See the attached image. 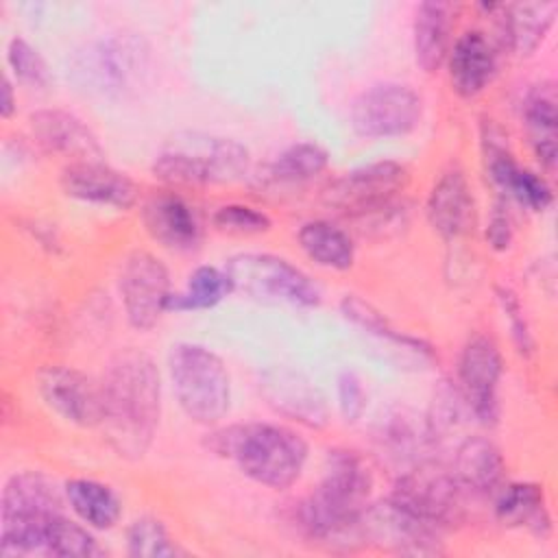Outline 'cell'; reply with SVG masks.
Returning <instances> with one entry per match:
<instances>
[{
    "mask_svg": "<svg viewBox=\"0 0 558 558\" xmlns=\"http://www.w3.org/2000/svg\"><path fill=\"white\" fill-rule=\"evenodd\" d=\"M100 429L109 447L140 460L153 445L161 418V373L140 349L118 351L100 377Z\"/></svg>",
    "mask_w": 558,
    "mask_h": 558,
    "instance_id": "1",
    "label": "cell"
},
{
    "mask_svg": "<svg viewBox=\"0 0 558 558\" xmlns=\"http://www.w3.org/2000/svg\"><path fill=\"white\" fill-rule=\"evenodd\" d=\"M373 490L366 460L347 447L329 449L318 486L296 504V525L314 543L347 547L362 543L360 519Z\"/></svg>",
    "mask_w": 558,
    "mask_h": 558,
    "instance_id": "2",
    "label": "cell"
},
{
    "mask_svg": "<svg viewBox=\"0 0 558 558\" xmlns=\"http://www.w3.org/2000/svg\"><path fill=\"white\" fill-rule=\"evenodd\" d=\"M207 449L231 460L242 475L272 488H290L305 471L310 447L292 427L281 423H233L207 434Z\"/></svg>",
    "mask_w": 558,
    "mask_h": 558,
    "instance_id": "3",
    "label": "cell"
},
{
    "mask_svg": "<svg viewBox=\"0 0 558 558\" xmlns=\"http://www.w3.org/2000/svg\"><path fill=\"white\" fill-rule=\"evenodd\" d=\"M65 495L41 471L13 473L0 497L2 556H46L50 521L63 512Z\"/></svg>",
    "mask_w": 558,
    "mask_h": 558,
    "instance_id": "4",
    "label": "cell"
},
{
    "mask_svg": "<svg viewBox=\"0 0 558 558\" xmlns=\"http://www.w3.org/2000/svg\"><path fill=\"white\" fill-rule=\"evenodd\" d=\"M251 153L233 137L211 133H177L157 153L150 170L168 185H216L244 179Z\"/></svg>",
    "mask_w": 558,
    "mask_h": 558,
    "instance_id": "5",
    "label": "cell"
},
{
    "mask_svg": "<svg viewBox=\"0 0 558 558\" xmlns=\"http://www.w3.org/2000/svg\"><path fill=\"white\" fill-rule=\"evenodd\" d=\"M168 377L181 412L198 425L216 427L231 408V375L225 360L205 344L174 342Z\"/></svg>",
    "mask_w": 558,
    "mask_h": 558,
    "instance_id": "6",
    "label": "cell"
},
{
    "mask_svg": "<svg viewBox=\"0 0 558 558\" xmlns=\"http://www.w3.org/2000/svg\"><path fill=\"white\" fill-rule=\"evenodd\" d=\"M235 292L264 303L316 307L323 301L320 286L296 264L275 253H238L225 264Z\"/></svg>",
    "mask_w": 558,
    "mask_h": 558,
    "instance_id": "7",
    "label": "cell"
},
{
    "mask_svg": "<svg viewBox=\"0 0 558 558\" xmlns=\"http://www.w3.org/2000/svg\"><path fill=\"white\" fill-rule=\"evenodd\" d=\"M408 181L410 172L403 163L388 159L373 161L333 179L325 187L323 201L327 207L362 220L395 205Z\"/></svg>",
    "mask_w": 558,
    "mask_h": 558,
    "instance_id": "8",
    "label": "cell"
},
{
    "mask_svg": "<svg viewBox=\"0 0 558 558\" xmlns=\"http://www.w3.org/2000/svg\"><path fill=\"white\" fill-rule=\"evenodd\" d=\"M390 499L421 521L447 532L464 519L466 490L451 471L436 464H416L397 477Z\"/></svg>",
    "mask_w": 558,
    "mask_h": 558,
    "instance_id": "9",
    "label": "cell"
},
{
    "mask_svg": "<svg viewBox=\"0 0 558 558\" xmlns=\"http://www.w3.org/2000/svg\"><path fill=\"white\" fill-rule=\"evenodd\" d=\"M423 118V98L412 85L384 81L366 87L351 102L349 120L364 140H388L412 133Z\"/></svg>",
    "mask_w": 558,
    "mask_h": 558,
    "instance_id": "10",
    "label": "cell"
},
{
    "mask_svg": "<svg viewBox=\"0 0 558 558\" xmlns=\"http://www.w3.org/2000/svg\"><path fill=\"white\" fill-rule=\"evenodd\" d=\"M146 59L148 50L142 37L111 33L78 52L74 70L83 85L102 96H113L124 92L140 76Z\"/></svg>",
    "mask_w": 558,
    "mask_h": 558,
    "instance_id": "11",
    "label": "cell"
},
{
    "mask_svg": "<svg viewBox=\"0 0 558 558\" xmlns=\"http://www.w3.org/2000/svg\"><path fill=\"white\" fill-rule=\"evenodd\" d=\"M118 292L129 325L137 331L153 329L166 312L172 294L166 264L150 251H131L118 275Z\"/></svg>",
    "mask_w": 558,
    "mask_h": 558,
    "instance_id": "12",
    "label": "cell"
},
{
    "mask_svg": "<svg viewBox=\"0 0 558 558\" xmlns=\"http://www.w3.org/2000/svg\"><path fill=\"white\" fill-rule=\"evenodd\" d=\"M504 357L486 333H473L458 355V392L473 418L486 427L499 418V381Z\"/></svg>",
    "mask_w": 558,
    "mask_h": 558,
    "instance_id": "13",
    "label": "cell"
},
{
    "mask_svg": "<svg viewBox=\"0 0 558 558\" xmlns=\"http://www.w3.org/2000/svg\"><path fill=\"white\" fill-rule=\"evenodd\" d=\"M442 530L421 521L390 497L368 504L360 519L362 543H371L395 554L436 556L442 551Z\"/></svg>",
    "mask_w": 558,
    "mask_h": 558,
    "instance_id": "14",
    "label": "cell"
},
{
    "mask_svg": "<svg viewBox=\"0 0 558 558\" xmlns=\"http://www.w3.org/2000/svg\"><path fill=\"white\" fill-rule=\"evenodd\" d=\"M37 392L61 421L76 427L100 425V381L87 373L65 364H48L37 373Z\"/></svg>",
    "mask_w": 558,
    "mask_h": 558,
    "instance_id": "15",
    "label": "cell"
},
{
    "mask_svg": "<svg viewBox=\"0 0 558 558\" xmlns=\"http://www.w3.org/2000/svg\"><path fill=\"white\" fill-rule=\"evenodd\" d=\"M482 146L486 172L504 196L536 214L545 211L551 205L554 192L547 179L538 172L521 168L514 161L501 131L490 120L482 126Z\"/></svg>",
    "mask_w": 558,
    "mask_h": 558,
    "instance_id": "16",
    "label": "cell"
},
{
    "mask_svg": "<svg viewBox=\"0 0 558 558\" xmlns=\"http://www.w3.org/2000/svg\"><path fill=\"white\" fill-rule=\"evenodd\" d=\"M59 185L70 198L89 205L113 207L120 211L131 209L140 196L137 183L102 159H81L65 163L59 174Z\"/></svg>",
    "mask_w": 558,
    "mask_h": 558,
    "instance_id": "17",
    "label": "cell"
},
{
    "mask_svg": "<svg viewBox=\"0 0 558 558\" xmlns=\"http://www.w3.org/2000/svg\"><path fill=\"white\" fill-rule=\"evenodd\" d=\"M259 392L266 403L281 416L307 425L323 427L329 421V410L323 392L301 373L275 366L264 371L259 379Z\"/></svg>",
    "mask_w": 558,
    "mask_h": 558,
    "instance_id": "18",
    "label": "cell"
},
{
    "mask_svg": "<svg viewBox=\"0 0 558 558\" xmlns=\"http://www.w3.org/2000/svg\"><path fill=\"white\" fill-rule=\"evenodd\" d=\"M146 233L168 251L192 253L203 240V225L196 209L174 192L153 194L142 207Z\"/></svg>",
    "mask_w": 558,
    "mask_h": 558,
    "instance_id": "19",
    "label": "cell"
},
{
    "mask_svg": "<svg viewBox=\"0 0 558 558\" xmlns=\"http://www.w3.org/2000/svg\"><path fill=\"white\" fill-rule=\"evenodd\" d=\"M33 140L52 155H63L72 161L102 159V146L94 131L72 111L37 109L28 116Z\"/></svg>",
    "mask_w": 558,
    "mask_h": 558,
    "instance_id": "20",
    "label": "cell"
},
{
    "mask_svg": "<svg viewBox=\"0 0 558 558\" xmlns=\"http://www.w3.org/2000/svg\"><path fill=\"white\" fill-rule=\"evenodd\" d=\"M445 63L451 89L460 98H475L497 74V50L484 31L471 28L453 39Z\"/></svg>",
    "mask_w": 558,
    "mask_h": 558,
    "instance_id": "21",
    "label": "cell"
},
{
    "mask_svg": "<svg viewBox=\"0 0 558 558\" xmlns=\"http://www.w3.org/2000/svg\"><path fill=\"white\" fill-rule=\"evenodd\" d=\"M425 216L429 227L442 240H456L466 231L473 216V192L460 166H447L432 183L425 201Z\"/></svg>",
    "mask_w": 558,
    "mask_h": 558,
    "instance_id": "22",
    "label": "cell"
},
{
    "mask_svg": "<svg viewBox=\"0 0 558 558\" xmlns=\"http://www.w3.org/2000/svg\"><path fill=\"white\" fill-rule=\"evenodd\" d=\"M456 4L451 2H418L412 20V50L416 65L432 74L440 70L453 44Z\"/></svg>",
    "mask_w": 558,
    "mask_h": 558,
    "instance_id": "23",
    "label": "cell"
},
{
    "mask_svg": "<svg viewBox=\"0 0 558 558\" xmlns=\"http://www.w3.org/2000/svg\"><path fill=\"white\" fill-rule=\"evenodd\" d=\"M451 473L466 495L486 497L495 495L504 486L506 462L493 440L484 436H469L456 449Z\"/></svg>",
    "mask_w": 558,
    "mask_h": 558,
    "instance_id": "24",
    "label": "cell"
},
{
    "mask_svg": "<svg viewBox=\"0 0 558 558\" xmlns=\"http://www.w3.org/2000/svg\"><path fill=\"white\" fill-rule=\"evenodd\" d=\"M521 120L541 168L554 172L558 159V113L556 87L551 81H541L525 94L521 102Z\"/></svg>",
    "mask_w": 558,
    "mask_h": 558,
    "instance_id": "25",
    "label": "cell"
},
{
    "mask_svg": "<svg viewBox=\"0 0 558 558\" xmlns=\"http://www.w3.org/2000/svg\"><path fill=\"white\" fill-rule=\"evenodd\" d=\"M495 519L506 527H525L536 538L551 534V514L543 484L510 482L495 493Z\"/></svg>",
    "mask_w": 558,
    "mask_h": 558,
    "instance_id": "26",
    "label": "cell"
},
{
    "mask_svg": "<svg viewBox=\"0 0 558 558\" xmlns=\"http://www.w3.org/2000/svg\"><path fill=\"white\" fill-rule=\"evenodd\" d=\"M499 37L501 46L519 57H530L545 41L554 26L556 2H519L499 7Z\"/></svg>",
    "mask_w": 558,
    "mask_h": 558,
    "instance_id": "27",
    "label": "cell"
},
{
    "mask_svg": "<svg viewBox=\"0 0 558 558\" xmlns=\"http://www.w3.org/2000/svg\"><path fill=\"white\" fill-rule=\"evenodd\" d=\"M296 242L316 266L327 270H349L355 262L353 238L331 220H307L299 227Z\"/></svg>",
    "mask_w": 558,
    "mask_h": 558,
    "instance_id": "28",
    "label": "cell"
},
{
    "mask_svg": "<svg viewBox=\"0 0 558 558\" xmlns=\"http://www.w3.org/2000/svg\"><path fill=\"white\" fill-rule=\"evenodd\" d=\"M65 504L92 530H111L122 517L118 493L98 480L76 477L63 484Z\"/></svg>",
    "mask_w": 558,
    "mask_h": 558,
    "instance_id": "29",
    "label": "cell"
},
{
    "mask_svg": "<svg viewBox=\"0 0 558 558\" xmlns=\"http://www.w3.org/2000/svg\"><path fill=\"white\" fill-rule=\"evenodd\" d=\"M233 290V281L225 268L196 266L181 292H172L166 303V312H198L211 310L225 301Z\"/></svg>",
    "mask_w": 558,
    "mask_h": 558,
    "instance_id": "30",
    "label": "cell"
},
{
    "mask_svg": "<svg viewBox=\"0 0 558 558\" xmlns=\"http://www.w3.org/2000/svg\"><path fill=\"white\" fill-rule=\"evenodd\" d=\"M329 166V153L316 142H299L281 150L268 166L264 179L275 185H301Z\"/></svg>",
    "mask_w": 558,
    "mask_h": 558,
    "instance_id": "31",
    "label": "cell"
},
{
    "mask_svg": "<svg viewBox=\"0 0 558 558\" xmlns=\"http://www.w3.org/2000/svg\"><path fill=\"white\" fill-rule=\"evenodd\" d=\"M340 312L347 320H351L353 325H357L360 329H364L366 333H371L379 340H388L390 344L412 351L418 357H427V360L434 357V349L423 338L399 331L397 327L390 325V320L375 305L360 299L357 294H347L340 301Z\"/></svg>",
    "mask_w": 558,
    "mask_h": 558,
    "instance_id": "32",
    "label": "cell"
},
{
    "mask_svg": "<svg viewBox=\"0 0 558 558\" xmlns=\"http://www.w3.org/2000/svg\"><path fill=\"white\" fill-rule=\"evenodd\" d=\"M126 554L133 558H172L185 554L166 523L153 514H142L126 527Z\"/></svg>",
    "mask_w": 558,
    "mask_h": 558,
    "instance_id": "33",
    "label": "cell"
},
{
    "mask_svg": "<svg viewBox=\"0 0 558 558\" xmlns=\"http://www.w3.org/2000/svg\"><path fill=\"white\" fill-rule=\"evenodd\" d=\"M105 549L98 545L96 536L92 534V527L85 523H76L63 512L57 514L46 534V556H59V558H94L102 556Z\"/></svg>",
    "mask_w": 558,
    "mask_h": 558,
    "instance_id": "34",
    "label": "cell"
},
{
    "mask_svg": "<svg viewBox=\"0 0 558 558\" xmlns=\"http://www.w3.org/2000/svg\"><path fill=\"white\" fill-rule=\"evenodd\" d=\"M7 65L15 81L28 87H46L50 83V68L41 52L22 35H15L7 44Z\"/></svg>",
    "mask_w": 558,
    "mask_h": 558,
    "instance_id": "35",
    "label": "cell"
},
{
    "mask_svg": "<svg viewBox=\"0 0 558 558\" xmlns=\"http://www.w3.org/2000/svg\"><path fill=\"white\" fill-rule=\"evenodd\" d=\"M211 225L225 233L257 235V233H266L272 227V220L259 207L244 205V203H229V205H220L211 214Z\"/></svg>",
    "mask_w": 558,
    "mask_h": 558,
    "instance_id": "36",
    "label": "cell"
},
{
    "mask_svg": "<svg viewBox=\"0 0 558 558\" xmlns=\"http://www.w3.org/2000/svg\"><path fill=\"white\" fill-rule=\"evenodd\" d=\"M497 303H499V310L504 314V320L508 323V331H510V338H512V344L517 347V351L523 355V357H530L534 353V336H532V329H530V323L525 318V312H523V305L519 301V296L501 286L497 288Z\"/></svg>",
    "mask_w": 558,
    "mask_h": 558,
    "instance_id": "37",
    "label": "cell"
},
{
    "mask_svg": "<svg viewBox=\"0 0 558 558\" xmlns=\"http://www.w3.org/2000/svg\"><path fill=\"white\" fill-rule=\"evenodd\" d=\"M336 397H338V410L347 423H355L362 418L366 410V390L362 386V379L353 371H342L336 379Z\"/></svg>",
    "mask_w": 558,
    "mask_h": 558,
    "instance_id": "38",
    "label": "cell"
},
{
    "mask_svg": "<svg viewBox=\"0 0 558 558\" xmlns=\"http://www.w3.org/2000/svg\"><path fill=\"white\" fill-rule=\"evenodd\" d=\"M512 220H510V211L506 205V198L497 201L488 222H486V242L490 244V248L495 251H506L512 244Z\"/></svg>",
    "mask_w": 558,
    "mask_h": 558,
    "instance_id": "39",
    "label": "cell"
},
{
    "mask_svg": "<svg viewBox=\"0 0 558 558\" xmlns=\"http://www.w3.org/2000/svg\"><path fill=\"white\" fill-rule=\"evenodd\" d=\"M15 92H13V81L9 74L2 76V100H0V113L2 118H11L13 111H15Z\"/></svg>",
    "mask_w": 558,
    "mask_h": 558,
    "instance_id": "40",
    "label": "cell"
}]
</instances>
